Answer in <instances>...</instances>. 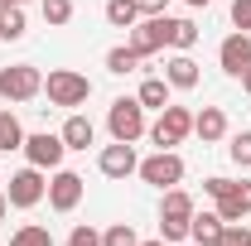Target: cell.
Here are the masks:
<instances>
[{
    "mask_svg": "<svg viewBox=\"0 0 251 246\" xmlns=\"http://www.w3.org/2000/svg\"><path fill=\"white\" fill-rule=\"evenodd\" d=\"M188 222H193V198L174 184L164 193V208H159V242H188Z\"/></svg>",
    "mask_w": 251,
    "mask_h": 246,
    "instance_id": "1",
    "label": "cell"
},
{
    "mask_svg": "<svg viewBox=\"0 0 251 246\" xmlns=\"http://www.w3.org/2000/svg\"><path fill=\"white\" fill-rule=\"evenodd\" d=\"M106 125H111V140L135 145V140L145 135V106H140L135 97H116L111 111H106Z\"/></svg>",
    "mask_w": 251,
    "mask_h": 246,
    "instance_id": "2",
    "label": "cell"
},
{
    "mask_svg": "<svg viewBox=\"0 0 251 246\" xmlns=\"http://www.w3.org/2000/svg\"><path fill=\"white\" fill-rule=\"evenodd\" d=\"M44 92H49L53 106H82V101L92 97V82H87L82 73H73V68H58V73H49Z\"/></svg>",
    "mask_w": 251,
    "mask_h": 246,
    "instance_id": "3",
    "label": "cell"
},
{
    "mask_svg": "<svg viewBox=\"0 0 251 246\" xmlns=\"http://www.w3.org/2000/svg\"><path fill=\"white\" fill-rule=\"evenodd\" d=\"M39 92H44V73L29 68V63H15V68L0 73V97L5 101H34Z\"/></svg>",
    "mask_w": 251,
    "mask_h": 246,
    "instance_id": "4",
    "label": "cell"
},
{
    "mask_svg": "<svg viewBox=\"0 0 251 246\" xmlns=\"http://www.w3.org/2000/svg\"><path fill=\"white\" fill-rule=\"evenodd\" d=\"M188 130H193V111H188V106H164L159 121L150 125V140H155L159 150H174Z\"/></svg>",
    "mask_w": 251,
    "mask_h": 246,
    "instance_id": "5",
    "label": "cell"
},
{
    "mask_svg": "<svg viewBox=\"0 0 251 246\" xmlns=\"http://www.w3.org/2000/svg\"><path fill=\"white\" fill-rule=\"evenodd\" d=\"M169 44V15H145V20H135L130 25V49L140 53V58H150Z\"/></svg>",
    "mask_w": 251,
    "mask_h": 246,
    "instance_id": "6",
    "label": "cell"
},
{
    "mask_svg": "<svg viewBox=\"0 0 251 246\" xmlns=\"http://www.w3.org/2000/svg\"><path fill=\"white\" fill-rule=\"evenodd\" d=\"M135 174H140L145 184H155V188H174L179 179H184V159H179L174 150H155Z\"/></svg>",
    "mask_w": 251,
    "mask_h": 246,
    "instance_id": "7",
    "label": "cell"
},
{
    "mask_svg": "<svg viewBox=\"0 0 251 246\" xmlns=\"http://www.w3.org/2000/svg\"><path fill=\"white\" fill-rule=\"evenodd\" d=\"M5 198H10V208H34V203H44V198H49V184H44V174L29 164V169L10 174V188H5Z\"/></svg>",
    "mask_w": 251,
    "mask_h": 246,
    "instance_id": "8",
    "label": "cell"
},
{
    "mask_svg": "<svg viewBox=\"0 0 251 246\" xmlns=\"http://www.w3.org/2000/svg\"><path fill=\"white\" fill-rule=\"evenodd\" d=\"M25 154H29L34 169H58L68 145H63V135H49V130H39V135H25Z\"/></svg>",
    "mask_w": 251,
    "mask_h": 246,
    "instance_id": "9",
    "label": "cell"
},
{
    "mask_svg": "<svg viewBox=\"0 0 251 246\" xmlns=\"http://www.w3.org/2000/svg\"><path fill=\"white\" fill-rule=\"evenodd\" d=\"M77 203H82V174L58 169L53 184H49V208H53V213H73Z\"/></svg>",
    "mask_w": 251,
    "mask_h": 246,
    "instance_id": "10",
    "label": "cell"
},
{
    "mask_svg": "<svg viewBox=\"0 0 251 246\" xmlns=\"http://www.w3.org/2000/svg\"><path fill=\"white\" fill-rule=\"evenodd\" d=\"M218 63H222V73H232V77H242L251 68V34H227L222 39V49H218Z\"/></svg>",
    "mask_w": 251,
    "mask_h": 246,
    "instance_id": "11",
    "label": "cell"
},
{
    "mask_svg": "<svg viewBox=\"0 0 251 246\" xmlns=\"http://www.w3.org/2000/svg\"><path fill=\"white\" fill-rule=\"evenodd\" d=\"M97 164H101V174H106V179H126V174H135V169H140V159H135V145H126V140L106 145Z\"/></svg>",
    "mask_w": 251,
    "mask_h": 246,
    "instance_id": "12",
    "label": "cell"
},
{
    "mask_svg": "<svg viewBox=\"0 0 251 246\" xmlns=\"http://www.w3.org/2000/svg\"><path fill=\"white\" fill-rule=\"evenodd\" d=\"M251 213V184H227V193L218 198V217L222 222H242Z\"/></svg>",
    "mask_w": 251,
    "mask_h": 246,
    "instance_id": "13",
    "label": "cell"
},
{
    "mask_svg": "<svg viewBox=\"0 0 251 246\" xmlns=\"http://www.w3.org/2000/svg\"><path fill=\"white\" fill-rule=\"evenodd\" d=\"M222 222L218 213H193V222H188V242L193 246H218V237H222Z\"/></svg>",
    "mask_w": 251,
    "mask_h": 246,
    "instance_id": "14",
    "label": "cell"
},
{
    "mask_svg": "<svg viewBox=\"0 0 251 246\" xmlns=\"http://www.w3.org/2000/svg\"><path fill=\"white\" fill-rule=\"evenodd\" d=\"M164 82L169 87H198V63L188 58V53H174V58L164 63Z\"/></svg>",
    "mask_w": 251,
    "mask_h": 246,
    "instance_id": "15",
    "label": "cell"
},
{
    "mask_svg": "<svg viewBox=\"0 0 251 246\" xmlns=\"http://www.w3.org/2000/svg\"><path fill=\"white\" fill-rule=\"evenodd\" d=\"M193 130L203 135V145L222 140V135H227V116H222V106H203V111L193 116Z\"/></svg>",
    "mask_w": 251,
    "mask_h": 246,
    "instance_id": "16",
    "label": "cell"
},
{
    "mask_svg": "<svg viewBox=\"0 0 251 246\" xmlns=\"http://www.w3.org/2000/svg\"><path fill=\"white\" fill-rule=\"evenodd\" d=\"M92 140H97V125L87 116H68V125H63V145L68 150H87Z\"/></svg>",
    "mask_w": 251,
    "mask_h": 246,
    "instance_id": "17",
    "label": "cell"
},
{
    "mask_svg": "<svg viewBox=\"0 0 251 246\" xmlns=\"http://www.w3.org/2000/svg\"><path fill=\"white\" fill-rule=\"evenodd\" d=\"M135 101H140V106L164 111V106H169V82H164V77H145V82H140V92H135Z\"/></svg>",
    "mask_w": 251,
    "mask_h": 246,
    "instance_id": "18",
    "label": "cell"
},
{
    "mask_svg": "<svg viewBox=\"0 0 251 246\" xmlns=\"http://www.w3.org/2000/svg\"><path fill=\"white\" fill-rule=\"evenodd\" d=\"M135 20H140V5H135V0H106V25L130 29Z\"/></svg>",
    "mask_w": 251,
    "mask_h": 246,
    "instance_id": "19",
    "label": "cell"
},
{
    "mask_svg": "<svg viewBox=\"0 0 251 246\" xmlns=\"http://www.w3.org/2000/svg\"><path fill=\"white\" fill-rule=\"evenodd\" d=\"M193 44H198V25H193V20H169V49L188 53Z\"/></svg>",
    "mask_w": 251,
    "mask_h": 246,
    "instance_id": "20",
    "label": "cell"
},
{
    "mask_svg": "<svg viewBox=\"0 0 251 246\" xmlns=\"http://www.w3.org/2000/svg\"><path fill=\"white\" fill-rule=\"evenodd\" d=\"M0 150H25V130H20V121H15V111H0Z\"/></svg>",
    "mask_w": 251,
    "mask_h": 246,
    "instance_id": "21",
    "label": "cell"
},
{
    "mask_svg": "<svg viewBox=\"0 0 251 246\" xmlns=\"http://www.w3.org/2000/svg\"><path fill=\"white\" fill-rule=\"evenodd\" d=\"M0 39H10V44L25 39V10H20V5H5V10H0Z\"/></svg>",
    "mask_w": 251,
    "mask_h": 246,
    "instance_id": "22",
    "label": "cell"
},
{
    "mask_svg": "<svg viewBox=\"0 0 251 246\" xmlns=\"http://www.w3.org/2000/svg\"><path fill=\"white\" fill-rule=\"evenodd\" d=\"M135 68H140V53H135L130 44H121V49L106 53V73H135Z\"/></svg>",
    "mask_w": 251,
    "mask_h": 246,
    "instance_id": "23",
    "label": "cell"
},
{
    "mask_svg": "<svg viewBox=\"0 0 251 246\" xmlns=\"http://www.w3.org/2000/svg\"><path fill=\"white\" fill-rule=\"evenodd\" d=\"M140 237H135V227L130 222H116V227H106L101 232V246H135Z\"/></svg>",
    "mask_w": 251,
    "mask_h": 246,
    "instance_id": "24",
    "label": "cell"
},
{
    "mask_svg": "<svg viewBox=\"0 0 251 246\" xmlns=\"http://www.w3.org/2000/svg\"><path fill=\"white\" fill-rule=\"evenodd\" d=\"M10 246H53V237H49V227H20Z\"/></svg>",
    "mask_w": 251,
    "mask_h": 246,
    "instance_id": "25",
    "label": "cell"
},
{
    "mask_svg": "<svg viewBox=\"0 0 251 246\" xmlns=\"http://www.w3.org/2000/svg\"><path fill=\"white\" fill-rule=\"evenodd\" d=\"M44 5V20L49 25H68L73 20V0H39Z\"/></svg>",
    "mask_w": 251,
    "mask_h": 246,
    "instance_id": "26",
    "label": "cell"
},
{
    "mask_svg": "<svg viewBox=\"0 0 251 246\" xmlns=\"http://www.w3.org/2000/svg\"><path fill=\"white\" fill-rule=\"evenodd\" d=\"M218 246H251V232L242 227V222H227L222 237H218Z\"/></svg>",
    "mask_w": 251,
    "mask_h": 246,
    "instance_id": "27",
    "label": "cell"
},
{
    "mask_svg": "<svg viewBox=\"0 0 251 246\" xmlns=\"http://www.w3.org/2000/svg\"><path fill=\"white\" fill-rule=\"evenodd\" d=\"M232 159H237L242 169H251V130H242V135H232Z\"/></svg>",
    "mask_w": 251,
    "mask_h": 246,
    "instance_id": "28",
    "label": "cell"
},
{
    "mask_svg": "<svg viewBox=\"0 0 251 246\" xmlns=\"http://www.w3.org/2000/svg\"><path fill=\"white\" fill-rule=\"evenodd\" d=\"M63 246H101V237H97L92 227H73V232H68V242Z\"/></svg>",
    "mask_w": 251,
    "mask_h": 246,
    "instance_id": "29",
    "label": "cell"
},
{
    "mask_svg": "<svg viewBox=\"0 0 251 246\" xmlns=\"http://www.w3.org/2000/svg\"><path fill=\"white\" fill-rule=\"evenodd\" d=\"M232 25L247 34L251 29V0H232Z\"/></svg>",
    "mask_w": 251,
    "mask_h": 246,
    "instance_id": "30",
    "label": "cell"
},
{
    "mask_svg": "<svg viewBox=\"0 0 251 246\" xmlns=\"http://www.w3.org/2000/svg\"><path fill=\"white\" fill-rule=\"evenodd\" d=\"M227 184H232V179H222V174H213V179H208V198H222V193H227Z\"/></svg>",
    "mask_w": 251,
    "mask_h": 246,
    "instance_id": "31",
    "label": "cell"
},
{
    "mask_svg": "<svg viewBox=\"0 0 251 246\" xmlns=\"http://www.w3.org/2000/svg\"><path fill=\"white\" fill-rule=\"evenodd\" d=\"M140 5V15H164L169 10V0H135Z\"/></svg>",
    "mask_w": 251,
    "mask_h": 246,
    "instance_id": "32",
    "label": "cell"
},
{
    "mask_svg": "<svg viewBox=\"0 0 251 246\" xmlns=\"http://www.w3.org/2000/svg\"><path fill=\"white\" fill-rule=\"evenodd\" d=\"M5 213H10V198H5V188H0V222H5Z\"/></svg>",
    "mask_w": 251,
    "mask_h": 246,
    "instance_id": "33",
    "label": "cell"
},
{
    "mask_svg": "<svg viewBox=\"0 0 251 246\" xmlns=\"http://www.w3.org/2000/svg\"><path fill=\"white\" fill-rule=\"evenodd\" d=\"M242 87H247V92H251V68H247V73H242Z\"/></svg>",
    "mask_w": 251,
    "mask_h": 246,
    "instance_id": "34",
    "label": "cell"
},
{
    "mask_svg": "<svg viewBox=\"0 0 251 246\" xmlns=\"http://www.w3.org/2000/svg\"><path fill=\"white\" fill-rule=\"evenodd\" d=\"M184 5H193V10H203V5H208V0H184Z\"/></svg>",
    "mask_w": 251,
    "mask_h": 246,
    "instance_id": "35",
    "label": "cell"
},
{
    "mask_svg": "<svg viewBox=\"0 0 251 246\" xmlns=\"http://www.w3.org/2000/svg\"><path fill=\"white\" fill-rule=\"evenodd\" d=\"M135 246H164V242H135Z\"/></svg>",
    "mask_w": 251,
    "mask_h": 246,
    "instance_id": "36",
    "label": "cell"
},
{
    "mask_svg": "<svg viewBox=\"0 0 251 246\" xmlns=\"http://www.w3.org/2000/svg\"><path fill=\"white\" fill-rule=\"evenodd\" d=\"M5 5H20V0H0V10H5Z\"/></svg>",
    "mask_w": 251,
    "mask_h": 246,
    "instance_id": "37",
    "label": "cell"
},
{
    "mask_svg": "<svg viewBox=\"0 0 251 246\" xmlns=\"http://www.w3.org/2000/svg\"><path fill=\"white\" fill-rule=\"evenodd\" d=\"M20 5H25V0H20Z\"/></svg>",
    "mask_w": 251,
    "mask_h": 246,
    "instance_id": "38",
    "label": "cell"
},
{
    "mask_svg": "<svg viewBox=\"0 0 251 246\" xmlns=\"http://www.w3.org/2000/svg\"><path fill=\"white\" fill-rule=\"evenodd\" d=\"M179 246H184V242H179Z\"/></svg>",
    "mask_w": 251,
    "mask_h": 246,
    "instance_id": "39",
    "label": "cell"
}]
</instances>
